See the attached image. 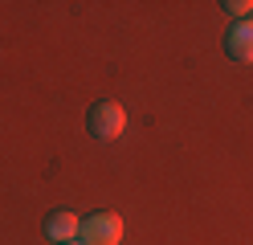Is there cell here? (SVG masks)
Returning <instances> with one entry per match:
<instances>
[{"label":"cell","instance_id":"obj_1","mask_svg":"<svg viewBox=\"0 0 253 245\" xmlns=\"http://www.w3.org/2000/svg\"><path fill=\"white\" fill-rule=\"evenodd\" d=\"M78 241L82 245H119L123 241V217L119 212H90V217H82V225H78Z\"/></svg>","mask_w":253,"mask_h":245},{"label":"cell","instance_id":"obj_2","mask_svg":"<svg viewBox=\"0 0 253 245\" xmlns=\"http://www.w3.org/2000/svg\"><path fill=\"white\" fill-rule=\"evenodd\" d=\"M86 127H90V135L94 139H119L123 131H126V110L119 102H94L90 114H86Z\"/></svg>","mask_w":253,"mask_h":245},{"label":"cell","instance_id":"obj_3","mask_svg":"<svg viewBox=\"0 0 253 245\" xmlns=\"http://www.w3.org/2000/svg\"><path fill=\"white\" fill-rule=\"evenodd\" d=\"M78 225H82V217H74V212H49L45 217V237H49L53 245H66V241H78Z\"/></svg>","mask_w":253,"mask_h":245},{"label":"cell","instance_id":"obj_4","mask_svg":"<svg viewBox=\"0 0 253 245\" xmlns=\"http://www.w3.org/2000/svg\"><path fill=\"white\" fill-rule=\"evenodd\" d=\"M225 53L233 61H253V25L237 21L229 33H225Z\"/></svg>","mask_w":253,"mask_h":245},{"label":"cell","instance_id":"obj_5","mask_svg":"<svg viewBox=\"0 0 253 245\" xmlns=\"http://www.w3.org/2000/svg\"><path fill=\"white\" fill-rule=\"evenodd\" d=\"M225 8L229 16H237V21H245V25H253V0H225Z\"/></svg>","mask_w":253,"mask_h":245},{"label":"cell","instance_id":"obj_6","mask_svg":"<svg viewBox=\"0 0 253 245\" xmlns=\"http://www.w3.org/2000/svg\"><path fill=\"white\" fill-rule=\"evenodd\" d=\"M66 245H82V241H66Z\"/></svg>","mask_w":253,"mask_h":245}]
</instances>
